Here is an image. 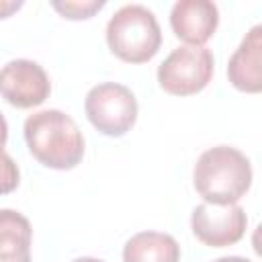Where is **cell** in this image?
Here are the masks:
<instances>
[{
	"instance_id": "cell-2",
	"label": "cell",
	"mask_w": 262,
	"mask_h": 262,
	"mask_svg": "<svg viewBox=\"0 0 262 262\" xmlns=\"http://www.w3.org/2000/svg\"><path fill=\"white\" fill-rule=\"evenodd\" d=\"M192 182L205 203L231 205L248 192L252 184V164L239 149L215 145L199 156Z\"/></svg>"
},
{
	"instance_id": "cell-1",
	"label": "cell",
	"mask_w": 262,
	"mask_h": 262,
	"mask_svg": "<svg viewBox=\"0 0 262 262\" xmlns=\"http://www.w3.org/2000/svg\"><path fill=\"white\" fill-rule=\"evenodd\" d=\"M25 141L33 158L53 170H72L84 156L80 127L70 115L57 108L33 113L25 121Z\"/></svg>"
},
{
	"instance_id": "cell-8",
	"label": "cell",
	"mask_w": 262,
	"mask_h": 262,
	"mask_svg": "<svg viewBox=\"0 0 262 262\" xmlns=\"http://www.w3.org/2000/svg\"><path fill=\"white\" fill-rule=\"evenodd\" d=\"M170 25L178 39L203 45L219 25V8L211 0H178L170 10Z\"/></svg>"
},
{
	"instance_id": "cell-9",
	"label": "cell",
	"mask_w": 262,
	"mask_h": 262,
	"mask_svg": "<svg viewBox=\"0 0 262 262\" xmlns=\"http://www.w3.org/2000/svg\"><path fill=\"white\" fill-rule=\"evenodd\" d=\"M229 82L242 92L262 90V27L254 25L227 63Z\"/></svg>"
},
{
	"instance_id": "cell-3",
	"label": "cell",
	"mask_w": 262,
	"mask_h": 262,
	"mask_svg": "<svg viewBox=\"0 0 262 262\" xmlns=\"http://www.w3.org/2000/svg\"><path fill=\"white\" fill-rule=\"evenodd\" d=\"M106 43L111 51L127 63L149 61L162 45L156 14L143 4L121 6L106 25Z\"/></svg>"
},
{
	"instance_id": "cell-12",
	"label": "cell",
	"mask_w": 262,
	"mask_h": 262,
	"mask_svg": "<svg viewBox=\"0 0 262 262\" xmlns=\"http://www.w3.org/2000/svg\"><path fill=\"white\" fill-rule=\"evenodd\" d=\"M51 6L66 18L80 20L90 18L94 12H98L104 6V0H51Z\"/></svg>"
},
{
	"instance_id": "cell-15",
	"label": "cell",
	"mask_w": 262,
	"mask_h": 262,
	"mask_svg": "<svg viewBox=\"0 0 262 262\" xmlns=\"http://www.w3.org/2000/svg\"><path fill=\"white\" fill-rule=\"evenodd\" d=\"M6 139H8V123H6L4 115L0 113V149H4Z\"/></svg>"
},
{
	"instance_id": "cell-5",
	"label": "cell",
	"mask_w": 262,
	"mask_h": 262,
	"mask_svg": "<svg viewBox=\"0 0 262 262\" xmlns=\"http://www.w3.org/2000/svg\"><path fill=\"white\" fill-rule=\"evenodd\" d=\"M88 121L108 137L125 135L137 121L135 94L117 82H104L88 90L84 100Z\"/></svg>"
},
{
	"instance_id": "cell-17",
	"label": "cell",
	"mask_w": 262,
	"mask_h": 262,
	"mask_svg": "<svg viewBox=\"0 0 262 262\" xmlns=\"http://www.w3.org/2000/svg\"><path fill=\"white\" fill-rule=\"evenodd\" d=\"M0 262H31V254H25V256H18V258H6V260H0Z\"/></svg>"
},
{
	"instance_id": "cell-6",
	"label": "cell",
	"mask_w": 262,
	"mask_h": 262,
	"mask_svg": "<svg viewBox=\"0 0 262 262\" xmlns=\"http://www.w3.org/2000/svg\"><path fill=\"white\" fill-rule=\"evenodd\" d=\"M190 225L196 239L203 242L205 246L225 248L244 237L248 217L237 203L231 205L201 203L192 209Z\"/></svg>"
},
{
	"instance_id": "cell-4",
	"label": "cell",
	"mask_w": 262,
	"mask_h": 262,
	"mask_svg": "<svg viewBox=\"0 0 262 262\" xmlns=\"http://www.w3.org/2000/svg\"><path fill=\"white\" fill-rule=\"evenodd\" d=\"M213 66V53L205 45H180L160 63L158 82L168 94H196L211 82Z\"/></svg>"
},
{
	"instance_id": "cell-11",
	"label": "cell",
	"mask_w": 262,
	"mask_h": 262,
	"mask_svg": "<svg viewBox=\"0 0 262 262\" xmlns=\"http://www.w3.org/2000/svg\"><path fill=\"white\" fill-rule=\"evenodd\" d=\"M31 239L29 219L14 209H0V260L31 254Z\"/></svg>"
},
{
	"instance_id": "cell-18",
	"label": "cell",
	"mask_w": 262,
	"mask_h": 262,
	"mask_svg": "<svg viewBox=\"0 0 262 262\" xmlns=\"http://www.w3.org/2000/svg\"><path fill=\"white\" fill-rule=\"evenodd\" d=\"M72 262H104V260L92 258V256H82V258H76V260H72Z\"/></svg>"
},
{
	"instance_id": "cell-16",
	"label": "cell",
	"mask_w": 262,
	"mask_h": 262,
	"mask_svg": "<svg viewBox=\"0 0 262 262\" xmlns=\"http://www.w3.org/2000/svg\"><path fill=\"white\" fill-rule=\"evenodd\" d=\"M213 262H252L248 258H242V256H223V258H217Z\"/></svg>"
},
{
	"instance_id": "cell-7",
	"label": "cell",
	"mask_w": 262,
	"mask_h": 262,
	"mask_svg": "<svg viewBox=\"0 0 262 262\" xmlns=\"http://www.w3.org/2000/svg\"><path fill=\"white\" fill-rule=\"evenodd\" d=\"M49 92V76L33 59H12L0 70V96L16 108L39 106Z\"/></svg>"
},
{
	"instance_id": "cell-14",
	"label": "cell",
	"mask_w": 262,
	"mask_h": 262,
	"mask_svg": "<svg viewBox=\"0 0 262 262\" xmlns=\"http://www.w3.org/2000/svg\"><path fill=\"white\" fill-rule=\"evenodd\" d=\"M23 6V2L20 0H0V18H6V16H10L14 10H18Z\"/></svg>"
},
{
	"instance_id": "cell-10",
	"label": "cell",
	"mask_w": 262,
	"mask_h": 262,
	"mask_svg": "<svg viewBox=\"0 0 262 262\" xmlns=\"http://www.w3.org/2000/svg\"><path fill=\"white\" fill-rule=\"evenodd\" d=\"M180 246L170 233L139 231L127 239L123 262H178Z\"/></svg>"
},
{
	"instance_id": "cell-13",
	"label": "cell",
	"mask_w": 262,
	"mask_h": 262,
	"mask_svg": "<svg viewBox=\"0 0 262 262\" xmlns=\"http://www.w3.org/2000/svg\"><path fill=\"white\" fill-rule=\"evenodd\" d=\"M18 180H20L18 166L4 149H0V194L12 192L18 186Z\"/></svg>"
}]
</instances>
